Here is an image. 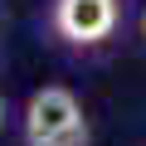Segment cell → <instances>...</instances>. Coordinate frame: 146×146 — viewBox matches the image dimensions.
Here are the masks:
<instances>
[{
    "instance_id": "obj_1",
    "label": "cell",
    "mask_w": 146,
    "mask_h": 146,
    "mask_svg": "<svg viewBox=\"0 0 146 146\" xmlns=\"http://www.w3.org/2000/svg\"><path fill=\"white\" fill-rule=\"evenodd\" d=\"M25 136L29 146H83L88 122H83L78 98L68 88H39L25 107Z\"/></svg>"
},
{
    "instance_id": "obj_4",
    "label": "cell",
    "mask_w": 146,
    "mask_h": 146,
    "mask_svg": "<svg viewBox=\"0 0 146 146\" xmlns=\"http://www.w3.org/2000/svg\"><path fill=\"white\" fill-rule=\"evenodd\" d=\"M141 29H146V15H141Z\"/></svg>"
},
{
    "instance_id": "obj_2",
    "label": "cell",
    "mask_w": 146,
    "mask_h": 146,
    "mask_svg": "<svg viewBox=\"0 0 146 146\" xmlns=\"http://www.w3.org/2000/svg\"><path fill=\"white\" fill-rule=\"evenodd\" d=\"M54 25L73 44H98L117 25V0H58L54 5Z\"/></svg>"
},
{
    "instance_id": "obj_3",
    "label": "cell",
    "mask_w": 146,
    "mask_h": 146,
    "mask_svg": "<svg viewBox=\"0 0 146 146\" xmlns=\"http://www.w3.org/2000/svg\"><path fill=\"white\" fill-rule=\"evenodd\" d=\"M0 117H5V102H0Z\"/></svg>"
}]
</instances>
